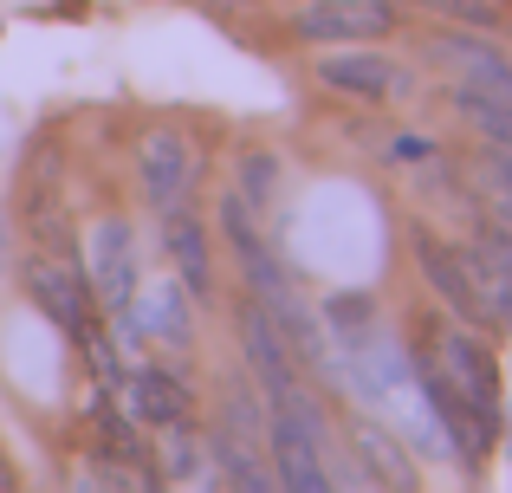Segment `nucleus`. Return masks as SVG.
I'll use <instances>...</instances> for the list:
<instances>
[{
	"mask_svg": "<svg viewBox=\"0 0 512 493\" xmlns=\"http://www.w3.org/2000/svg\"><path fill=\"white\" fill-rule=\"evenodd\" d=\"M85 286L91 299H98V312L124 318L130 299H137V234H130V221L104 215L98 228H85Z\"/></svg>",
	"mask_w": 512,
	"mask_h": 493,
	"instance_id": "1",
	"label": "nucleus"
},
{
	"mask_svg": "<svg viewBox=\"0 0 512 493\" xmlns=\"http://www.w3.org/2000/svg\"><path fill=\"white\" fill-rule=\"evenodd\" d=\"M402 26L396 0H305L292 13V33L312 46H357V39H389Z\"/></svg>",
	"mask_w": 512,
	"mask_h": 493,
	"instance_id": "2",
	"label": "nucleus"
},
{
	"mask_svg": "<svg viewBox=\"0 0 512 493\" xmlns=\"http://www.w3.org/2000/svg\"><path fill=\"white\" fill-rule=\"evenodd\" d=\"M409 247H415V260H422V279L441 292V305H448V312L461 318L467 331H493V312H487V299H480V286H474V266H467V253L448 247L441 234H428L422 221L409 228Z\"/></svg>",
	"mask_w": 512,
	"mask_h": 493,
	"instance_id": "3",
	"label": "nucleus"
},
{
	"mask_svg": "<svg viewBox=\"0 0 512 493\" xmlns=\"http://www.w3.org/2000/svg\"><path fill=\"white\" fill-rule=\"evenodd\" d=\"M234 325H240V351H247V370L260 377V396H266V409H273V403H286V396H299V390H305V377H299V357H292L286 331L273 325V312H266L260 299H247V305L234 312Z\"/></svg>",
	"mask_w": 512,
	"mask_h": 493,
	"instance_id": "4",
	"label": "nucleus"
},
{
	"mask_svg": "<svg viewBox=\"0 0 512 493\" xmlns=\"http://www.w3.org/2000/svg\"><path fill=\"white\" fill-rule=\"evenodd\" d=\"M428 357H435V370L480 409V416L500 422V364H493V351L474 338V331L467 325H441L435 344H428Z\"/></svg>",
	"mask_w": 512,
	"mask_h": 493,
	"instance_id": "5",
	"label": "nucleus"
},
{
	"mask_svg": "<svg viewBox=\"0 0 512 493\" xmlns=\"http://www.w3.org/2000/svg\"><path fill=\"white\" fill-rule=\"evenodd\" d=\"M318 85H331L338 98H363V104H402L415 98V72L383 52H325L318 59Z\"/></svg>",
	"mask_w": 512,
	"mask_h": 493,
	"instance_id": "6",
	"label": "nucleus"
},
{
	"mask_svg": "<svg viewBox=\"0 0 512 493\" xmlns=\"http://www.w3.org/2000/svg\"><path fill=\"white\" fill-rule=\"evenodd\" d=\"M428 59L441 65V72L454 78V85H467V91H480V98H500L512 104V59L500 46H487L480 33H435L428 39Z\"/></svg>",
	"mask_w": 512,
	"mask_h": 493,
	"instance_id": "7",
	"label": "nucleus"
},
{
	"mask_svg": "<svg viewBox=\"0 0 512 493\" xmlns=\"http://www.w3.org/2000/svg\"><path fill=\"white\" fill-rule=\"evenodd\" d=\"M266 461H273V487H292V493H318L331 487V468H325V442H318L305 422L266 409Z\"/></svg>",
	"mask_w": 512,
	"mask_h": 493,
	"instance_id": "8",
	"label": "nucleus"
},
{
	"mask_svg": "<svg viewBox=\"0 0 512 493\" xmlns=\"http://www.w3.org/2000/svg\"><path fill=\"white\" fill-rule=\"evenodd\" d=\"M20 273H26V292H33V305H39V312H46L59 331H72V338H78L85 325H98V318H91V312H98V299H91V286H85V279H78L65 260H52V253H33Z\"/></svg>",
	"mask_w": 512,
	"mask_h": 493,
	"instance_id": "9",
	"label": "nucleus"
},
{
	"mask_svg": "<svg viewBox=\"0 0 512 493\" xmlns=\"http://www.w3.org/2000/svg\"><path fill=\"white\" fill-rule=\"evenodd\" d=\"M163 247H169L175 273H182L188 299L208 305V299H214V247H208V228H201V215H188L182 202H169V208H163Z\"/></svg>",
	"mask_w": 512,
	"mask_h": 493,
	"instance_id": "10",
	"label": "nucleus"
},
{
	"mask_svg": "<svg viewBox=\"0 0 512 493\" xmlns=\"http://www.w3.org/2000/svg\"><path fill=\"white\" fill-rule=\"evenodd\" d=\"M137 176H143V195H150L156 208L182 202L188 182H195V150H188L175 130H150L137 150Z\"/></svg>",
	"mask_w": 512,
	"mask_h": 493,
	"instance_id": "11",
	"label": "nucleus"
},
{
	"mask_svg": "<svg viewBox=\"0 0 512 493\" xmlns=\"http://www.w3.org/2000/svg\"><path fill=\"white\" fill-rule=\"evenodd\" d=\"M124 396H130V416L150 422V429L188 422V409H195V390H188L175 370H163V364H137V370L124 377Z\"/></svg>",
	"mask_w": 512,
	"mask_h": 493,
	"instance_id": "12",
	"label": "nucleus"
},
{
	"mask_svg": "<svg viewBox=\"0 0 512 493\" xmlns=\"http://www.w3.org/2000/svg\"><path fill=\"white\" fill-rule=\"evenodd\" d=\"M350 448H357V461H363V481H376V487H415L409 448H402L383 422L357 416V422H350Z\"/></svg>",
	"mask_w": 512,
	"mask_h": 493,
	"instance_id": "13",
	"label": "nucleus"
},
{
	"mask_svg": "<svg viewBox=\"0 0 512 493\" xmlns=\"http://www.w3.org/2000/svg\"><path fill=\"white\" fill-rule=\"evenodd\" d=\"M130 325H137V338H163V344H188V331H195V312H188V286H150L130 299Z\"/></svg>",
	"mask_w": 512,
	"mask_h": 493,
	"instance_id": "14",
	"label": "nucleus"
},
{
	"mask_svg": "<svg viewBox=\"0 0 512 493\" xmlns=\"http://www.w3.org/2000/svg\"><path fill=\"white\" fill-rule=\"evenodd\" d=\"M208 455L221 461V481L227 487H273V468H266V442L260 435H240V429H227V422H214L208 429Z\"/></svg>",
	"mask_w": 512,
	"mask_h": 493,
	"instance_id": "15",
	"label": "nucleus"
},
{
	"mask_svg": "<svg viewBox=\"0 0 512 493\" xmlns=\"http://www.w3.org/2000/svg\"><path fill=\"white\" fill-rule=\"evenodd\" d=\"M91 429H98V461H130V468H150V442L137 435V416L130 409H111L98 390V403H91Z\"/></svg>",
	"mask_w": 512,
	"mask_h": 493,
	"instance_id": "16",
	"label": "nucleus"
},
{
	"mask_svg": "<svg viewBox=\"0 0 512 493\" xmlns=\"http://www.w3.org/2000/svg\"><path fill=\"white\" fill-rule=\"evenodd\" d=\"M325 331H338L344 344H363L370 338V325H376V299L370 292H338V299H325Z\"/></svg>",
	"mask_w": 512,
	"mask_h": 493,
	"instance_id": "17",
	"label": "nucleus"
},
{
	"mask_svg": "<svg viewBox=\"0 0 512 493\" xmlns=\"http://www.w3.org/2000/svg\"><path fill=\"white\" fill-rule=\"evenodd\" d=\"M208 442H195L188 422H169V481H208Z\"/></svg>",
	"mask_w": 512,
	"mask_h": 493,
	"instance_id": "18",
	"label": "nucleus"
},
{
	"mask_svg": "<svg viewBox=\"0 0 512 493\" xmlns=\"http://www.w3.org/2000/svg\"><path fill=\"white\" fill-rule=\"evenodd\" d=\"M78 344H85V364H91V377H98V390L124 383V370H117V351L104 344V331H98V325H85V331H78Z\"/></svg>",
	"mask_w": 512,
	"mask_h": 493,
	"instance_id": "19",
	"label": "nucleus"
},
{
	"mask_svg": "<svg viewBox=\"0 0 512 493\" xmlns=\"http://www.w3.org/2000/svg\"><path fill=\"white\" fill-rule=\"evenodd\" d=\"M266 189H273V156H266V150H247V156H240V195H253V208H260Z\"/></svg>",
	"mask_w": 512,
	"mask_h": 493,
	"instance_id": "20",
	"label": "nucleus"
},
{
	"mask_svg": "<svg viewBox=\"0 0 512 493\" xmlns=\"http://www.w3.org/2000/svg\"><path fill=\"white\" fill-rule=\"evenodd\" d=\"M428 156H435V143L428 137H389V163H428Z\"/></svg>",
	"mask_w": 512,
	"mask_h": 493,
	"instance_id": "21",
	"label": "nucleus"
},
{
	"mask_svg": "<svg viewBox=\"0 0 512 493\" xmlns=\"http://www.w3.org/2000/svg\"><path fill=\"white\" fill-rule=\"evenodd\" d=\"M201 7H214V13H260V0H201Z\"/></svg>",
	"mask_w": 512,
	"mask_h": 493,
	"instance_id": "22",
	"label": "nucleus"
},
{
	"mask_svg": "<svg viewBox=\"0 0 512 493\" xmlns=\"http://www.w3.org/2000/svg\"><path fill=\"white\" fill-rule=\"evenodd\" d=\"M13 260V228H7V208H0V266Z\"/></svg>",
	"mask_w": 512,
	"mask_h": 493,
	"instance_id": "23",
	"label": "nucleus"
},
{
	"mask_svg": "<svg viewBox=\"0 0 512 493\" xmlns=\"http://www.w3.org/2000/svg\"><path fill=\"white\" fill-rule=\"evenodd\" d=\"M493 163H500V176L512 182V156H506V150H493Z\"/></svg>",
	"mask_w": 512,
	"mask_h": 493,
	"instance_id": "24",
	"label": "nucleus"
},
{
	"mask_svg": "<svg viewBox=\"0 0 512 493\" xmlns=\"http://www.w3.org/2000/svg\"><path fill=\"white\" fill-rule=\"evenodd\" d=\"M0 487H13V468H7V455H0Z\"/></svg>",
	"mask_w": 512,
	"mask_h": 493,
	"instance_id": "25",
	"label": "nucleus"
},
{
	"mask_svg": "<svg viewBox=\"0 0 512 493\" xmlns=\"http://www.w3.org/2000/svg\"><path fill=\"white\" fill-rule=\"evenodd\" d=\"M0 33H7V20H0Z\"/></svg>",
	"mask_w": 512,
	"mask_h": 493,
	"instance_id": "26",
	"label": "nucleus"
}]
</instances>
